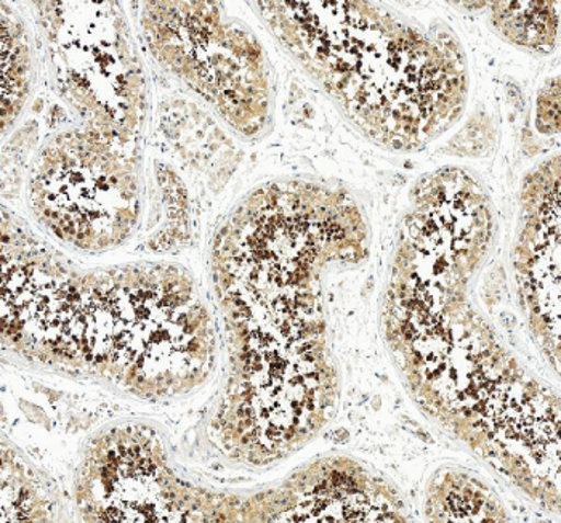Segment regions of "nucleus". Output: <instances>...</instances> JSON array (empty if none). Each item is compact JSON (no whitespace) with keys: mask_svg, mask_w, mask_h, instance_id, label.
Here are the masks:
<instances>
[{"mask_svg":"<svg viewBox=\"0 0 561 523\" xmlns=\"http://www.w3.org/2000/svg\"><path fill=\"white\" fill-rule=\"evenodd\" d=\"M2 52H3V105L9 103L7 110H3V117L7 116V111L20 110L23 102V95L26 93L27 86V52L26 45L23 43V36L20 31H15L12 24V30H9L7 23L2 27Z\"/></svg>","mask_w":561,"mask_h":523,"instance_id":"nucleus-8","label":"nucleus"},{"mask_svg":"<svg viewBox=\"0 0 561 523\" xmlns=\"http://www.w3.org/2000/svg\"><path fill=\"white\" fill-rule=\"evenodd\" d=\"M164 12L165 64L199 90L228 123L255 134L268 114V76L257 39L231 22L217 3H158Z\"/></svg>","mask_w":561,"mask_h":523,"instance_id":"nucleus-4","label":"nucleus"},{"mask_svg":"<svg viewBox=\"0 0 561 523\" xmlns=\"http://www.w3.org/2000/svg\"><path fill=\"white\" fill-rule=\"evenodd\" d=\"M476 179L445 169L417 186L391 275L387 328L414 390L523 487L557 479L559 400L528 379L478 317L469 284L491 241Z\"/></svg>","mask_w":561,"mask_h":523,"instance_id":"nucleus-1","label":"nucleus"},{"mask_svg":"<svg viewBox=\"0 0 561 523\" xmlns=\"http://www.w3.org/2000/svg\"><path fill=\"white\" fill-rule=\"evenodd\" d=\"M57 5L60 9V3ZM116 12L119 9L114 7L105 31L96 30L99 3L95 31H89V20H76L82 33H76L64 12L61 20L45 16L50 19L48 39L55 47L64 86L79 110L106 135L127 134L138 120L141 106V68H138L129 33H124V22Z\"/></svg>","mask_w":561,"mask_h":523,"instance_id":"nucleus-5","label":"nucleus"},{"mask_svg":"<svg viewBox=\"0 0 561 523\" xmlns=\"http://www.w3.org/2000/svg\"><path fill=\"white\" fill-rule=\"evenodd\" d=\"M275 36L365 134L414 151L448 130L467 99V65L445 27L369 2H259Z\"/></svg>","mask_w":561,"mask_h":523,"instance_id":"nucleus-3","label":"nucleus"},{"mask_svg":"<svg viewBox=\"0 0 561 523\" xmlns=\"http://www.w3.org/2000/svg\"><path fill=\"white\" fill-rule=\"evenodd\" d=\"M358 211L308 185H272L249 197L228 227L221 287L227 307L270 308L228 314L237 329L244 394L255 393L273 445L314 429L320 405L324 325L318 284L325 263L365 251Z\"/></svg>","mask_w":561,"mask_h":523,"instance_id":"nucleus-2","label":"nucleus"},{"mask_svg":"<svg viewBox=\"0 0 561 523\" xmlns=\"http://www.w3.org/2000/svg\"><path fill=\"white\" fill-rule=\"evenodd\" d=\"M517 278L543 352L560 360V161H547L525 192Z\"/></svg>","mask_w":561,"mask_h":523,"instance_id":"nucleus-6","label":"nucleus"},{"mask_svg":"<svg viewBox=\"0 0 561 523\" xmlns=\"http://www.w3.org/2000/svg\"><path fill=\"white\" fill-rule=\"evenodd\" d=\"M493 10L494 26L505 39L549 52L559 36V2H496Z\"/></svg>","mask_w":561,"mask_h":523,"instance_id":"nucleus-7","label":"nucleus"}]
</instances>
